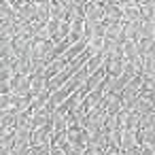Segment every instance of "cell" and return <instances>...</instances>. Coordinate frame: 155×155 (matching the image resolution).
Returning <instances> with one entry per match:
<instances>
[{
  "instance_id": "7402d4cb",
  "label": "cell",
  "mask_w": 155,
  "mask_h": 155,
  "mask_svg": "<svg viewBox=\"0 0 155 155\" xmlns=\"http://www.w3.org/2000/svg\"><path fill=\"white\" fill-rule=\"evenodd\" d=\"M30 41L26 36H13V49L17 55H30Z\"/></svg>"
},
{
  "instance_id": "9c48e42d",
  "label": "cell",
  "mask_w": 155,
  "mask_h": 155,
  "mask_svg": "<svg viewBox=\"0 0 155 155\" xmlns=\"http://www.w3.org/2000/svg\"><path fill=\"white\" fill-rule=\"evenodd\" d=\"M104 24H106V30H104V38L123 43V21H104Z\"/></svg>"
},
{
  "instance_id": "7c38bea8",
  "label": "cell",
  "mask_w": 155,
  "mask_h": 155,
  "mask_svg": "<svg viewBox=\"0 0 155 155\" xmlns=\"http://www.w3.org/2000/svg\"><path fill=\"white\" fill-rule=\"evenodd\" d=\"M104 21H123V11H121V5L106 2V5H104Z\"/></svg>"
},
{
  "instance_id": "e575fe53",
  "label": "cell",
  "mask_w": 155,
  "mask_h": 155,
  "mask_svg": "<svg viewBox=\"0 0 155 155\" xmlns=\"http://www.w3.org/2000/svg\"><path fill=\"white\" fill-rule=\"evenodd\" d=\"M121 155H140V144H138V147H127V149H121Z\"/></svg>"
},
{
  "instance_id": "44dd1931",
  "label": "cell",
  "mask_w": 155,
  "mask_h": 155,
  "mask_svg": "<svg viewBox=\"0 0 155 155\" xmlns=\"http://www.w3.org/2000/svg\"><path fill=\"white\" fill-rule=\"evenodd\" d=\"M85 19V9L83 5H68V11H66V21H83Z\"/></svg>"
},
{
  "instance_id": "ab89813d",
  "label": "cell",
  "mask_w": 155,
  "mask_h": 155,
  "mask_svg": "<svg viewBox=\"0 0 155 155\" xmlns=\"http://www.w3.org/2000/svg\"><path fill=\"white\" fill-rule=\"evenodd\" d=\"M70 2H72V5H87L89 0H70Z\"/></svg>"
},
{
  "instance_id": "4dcf8cb0",
  "label": "cell",
  "mask_w": 155,
  "mask_h": 155,
  "mask_svg": "<svg viewBox=\"0 0 155 155\" xmlns=\"http://www.w3.org/2000/svg\"><path fill=\"white\" fill-rule=\"evenodd\" d=\"M66 11H68V5H66V7H55V5H51V7H49L51 19H66Z\"/></svg>"
},
{
  "instance_id": "5bb4252c",
  "label": "cell",
  "mask_w": 155,
  "mask_h": 155,
  "mask_svg": "<svg viewBox=\"0 0 155 155\" xmlns=\"http://www.w3.org/2000/svg\"><path fill=\"white\" fill-rule=\"evenodd\" d=\"M121 11H123V21H140V19H142V15H140V5H138V2L123 5Z\"/></svg>"
},
{
  "instance_id": "277c9868",
  "label": "cell",
  "mask_w": 155,
  "mask_h": 155,
  "mask_svg": "<svg viewBox=\"0 0 155 155\" xmlns=\"http://www.w3.org/2000/svg\"><path fill=\"white\" fill-rule=\"evenodd\" d=\"M53 142V127L51 125H43V127H34L30 134V144H51Z\"/></svg>"
},
{
  "instance_id": "e0dca14e",
  "label": "cell",
  "mask_w": 155,
  "mask_h": 155,
  "mask_svg": "<svg viewBox=\"0 0 155 155\" xmlns=\"http://www.w3.org/2000/svg\"><path fill=\"white\" fill-rule=\"evenodd\" d=\"M13 70L21 72V74H30L32 72V58L30 55H17L13 60Z\"/></svg>"
},
{
  "instance_id": "9a60e30c",
  "label": "cell",
  "mask_w": 155,
  "mask_h": 155,
  "mask_svg": "<svg viewBox=\"0 0 155 155\" xmlns=\"http://www.w3.org/2000/svg\"><path fill=\"white\" fill-rule=\"evenodd\" d=\"M85 47H87V41H85V38H81V41L72 43V45H70V47H68V49H66V51L60 55V58H62L64 62H70V60H74V58H77L81 51H85Z\"/></svg>"
},
{
  "instance_id": "484cf974",
  "label": "cell",
  "mask_w": 155,
  "mask_h": 155,
  "mask_svg": "<svg viewBox=\"0 0 155 155\" xmlns=\"http://www.w3.org/2000/svg\"><path fill=\"white\" fill-rule=\"evenodd\" d=\"M0 36H9V38L15 36V19H5V21H0Z\"/></svg>"
},
{
  "instance_id": "f35d334b",
  "label": "cell",
  "mask_w": 155,
  "mask_h": 155,
  "mask_svg": "<svg viewBox=\"0 0 155 155\" xmlns=\"http://www.w3.org/2000/svg\"><path fill=\"white\" fill-rule=\"evenodd\" d=\"M138 5H155V0H136Z\"/></svg>"
},
{
  "instance_id": "d6986e66",
  "label": "cell",
  "mask_w": 155,
  "mask_h": 155,
  "mask_svg": "<svg viewBox=\"0 0 155 155\" xmlns=\"http://www.w3.org/2000/svg\"><path fill=\"white\" fill-rule=\"evenodd\" d=\"M138 130H132V127H125L123 134H121V149H127V147H138Z\"/></svg>"
},
{
  "instance_id": "5b68a950",
  "label": "cell",
  "mask_w": 155,
  "mask_h": 155,
  "mask_svg": "<svg viewBox=\"0 0 155 155\" xmlns=\"http://www.w3.org/2000/svg\"><path fill=\"white\" fill-rule=\"evenodd\" d=\"M102 98H104V91L102 89H94V91H87V96L81 100V104H79V108L83 110V113H87V110H94V108H98L100 104H102Z\"/></svg>"
},
{
  "instance_id": "d590c367",
  "label": "cell",
  "mask_w": 155,
  "mask_h": 155,
  "mask_svg": "<svg viewBox=\"0 0 155 155\" xmlns=\"http://www.w3.org/2000/svg\"><path fill=\"white\" fill-rule=\"evenodd\" d=\"M104 155H121V149H119V147H113V144H108V147L104 149Z\"/></svg>"
},
{
  "instance_id": "8992f818",
  "label": "cell",
  "mask_w": 155,
  "mask_h": 155,
  "mask_svg": "<svg viewBox=\"0 0 155 155\" xmlns=\"http://www.w3.org/2000/svg\"><path fill=\"white\" fill-rule=\"evenodd\" d=\"M121 55H123L125 62L140 64V49H138V43H136V41H123V43H121Z\"/></svg>"
},
{
  "instance_id": "7a4b0ae2",
  "label": "cell",
  "mask_w": 155,
  "mask_h": 155,
  "mask_svg": "<svg viewBox=\"0 0 155 155\" xmlns=\"http://www.w3.org/2000/svg\"><path fill=\"white\" fill-rule=\"evenodd\" d=\"M9 91L15 94V96H26L30 91V74H21V72H15L9 81Z\"/></svg>"
},
{
  "instance_id": "ffe728a7",
  "label": "cell",
  "mask_w": 155,
  "mask_h": 155,
  "mask_svg": "<svg viewBox=\"0 0 155 155\" xmlns=\"http://www.w3.org/2000/svg\"><path fill=\"white\" fill-rule=\"evenodd\" d=\"M66 64L68 62H64L62 58H55V60H51L47 66H45V70H43V74L47 77V79H51L53 74H58V72H62L64 68H66Z\"/></svg>"
},
{
  "instance_id": "cb8c5ba5",
  "label": "cell",
  "mask_w": 155,
  "mask_h": 155,
  "mask_svg": "<svg viewBox=\"0 0 155 155\" xmlns=\"http://www.w3.org/2000/svg\"><path fill=\"white\" fill-rule=\"evenodd\" d=\"M138 142L144 144H155V127H138Z\"/></svg>"
},
{
  "instance_id": "60d3db41",
  "label": "cell",
  "mask_w": 155,
  "mask_h": 155,
  "mask_svg": "<svg viewBox=\"0 0 155 155\" xmlns=\"http://www.w3.org/2000/svg\"><path fill=\"white\" fill-rule=\"evenodd\" d=\"M89 2H100V5H106L108 0H89Z\"/></svg>"
},
{
  "instance_id": "8d00e7d4",
  "label": "cell",
  "mask_w": 155,
  "mask_h": 155,
  "mask_svg": "<svg viewBox=\"0 0 155 155\" xmlns=\"http://www.w3.org/2000/svg\"><path fill=\"white\" fill-rule=\"evenodd\" d=\"M11 155H28V147H13Z\"/></svg>"
},
{
  "instance_id": "d6a6232c",
  "label": "cell",
  "mask_w": 155,
  "mask_h": 155,
  "mask_svg": "<svg viewBox=\"0 0 155 155\" xmlns=\"http://www.w3.org/2000/svg\"><path fill=\"white\" fill-rule=\"evenodd\" d=\"M49 155H68V153H66V149H64V147H60V144L51 142V144H49Z\"/></svg>"
},
{
  "instance_id": "1f68e13d",
  "label": "cell",
  "mask_w": 155,
  "mask_h": 155,
  "mask_svg": "<svg viewBox=\"0 0 155 155\" xmlns=\"http://www.w3.org/2000/svg\"><path fill=\"white\" fill-rule=\"evenodd\" d=\"M28 155H49V144H30Z\"/></svg>"
},
{
  "instance_id": "8fae6325",
  "label": "cell",
  "mask_w": 155,
  "mask_h": 155,
  "mask_svg": "<svg viewBox=\"0 0 155 155\" xmlns=\"http://www.w3.org/2000/svg\"><path fill=\"white\" fill-rule=\"evenodd\" d=\"M106 77H108V74H106V70H104V66H102L100 70L91 72V74L85 79V87H87L89 91H94V89H102V83H104Z\"/></svg>"
},
{
  "instance_id": "4fadbf2b",
  "label": "cell",
  "mask_w": 155,
  "mask_h": 155,
  "mask_svg": "<svg viewBox=\"0 0 155 155\" xmlns=\"http://www.w3.org/2000/svg\"><path fill=\"white\" fill-rule=\"evenodd\" d=\"M15 15L17 19H24V21H34L36 15H34V5L32 2H21L15 7Z\"/></svg>"
},
{
  "instance_id": "f1b7e54d",
  "label": "cell",
  "mask_w": 155,
  "mask_h": 155,
  "mask_svg": "<svg viewBox=\"0 0 155 155\" xmlns=\"http://www.w3.org/2000/svg\"><path fill=\"white\" fill-rule=\"evenodd\" d=\"M121 134H123L121 127H113V130H108V144L121 149Z\"/></svg>"
},
{
  "instance_id": "3957f363",
  "label": "cell",
  "mask_w": 155,
  "mask_h": 155,
  "mask_svg": "<svg viewBox=\"0 0 155 155\" xmlns=\"http://www.w3.org/2000/svg\"><path fill=\"white\" fill-rule=\"evenodd\" d=\"M51 119H53V108H49L47 104L32 110V117H30V127H43V125H51Z\"/></svg>"
},
{
  "instance_id": "30bf717a",
  "label": "cell",
  "mask_w": 155,
  "mask_h": 155,
  "mask_svg": "<svg viewBox=\"0 0 155 155\" xmlns=\"http://www.w3.org/2000/svg\"><path fill=\"white\" fill-rule=\"evenodd\" d=\"M142 28L140 21H123V41H140Z\"/></svg>"
},
{
  "instance_id": "6da1fadb",
  "label": "cell",
  "mask_w": 155,
  "mask_h": 155,
  "mask_svg": "<svg viewBox=\"0 0 155 155\" xmlns=\"http://www.w3.org/2000/svg\"><path fill=\"white\" fill-rule=\"evenodd\" d=\"M140 89H142V79H140V74L134 77V79H130V81L125 83V87H123L121 94H119V96H121V102H123L125 108H132V104H134V100L138 98Z\"/></svg>"
},
{
  "instance_id": "74e56055",
  "label": "cell",
  "mask_w": 155,
  "mask_h": 155,
  "mask_svg": "<svg viewBox=\"0 0 155 155\" xmlns=\"http://www.w3.org/2000/svg\"><path fill=\"white\" fill-rule=\"evenodd\" d=\"M9 81H11V79H2V77H0V94L9 91Z\"/></svg>"
},
{
  "instance_id": "52a82bcc",
  "label": "cell",
  "mask_w": 155,
  "mask_h": 155,
  "mask_svg": "<svg viewBox=\"0 0 155 155\" xmlns=\"http://www.w3.org/2000/svg\"><path fill=\"white\" fill-rule=\"evenodd\" d=\"M102 108L108 113V115H115L123 108V102H121V96L119 94H104L102 98Z\"/></svg>"
},
{
  "instance_id": "f546056e",
  "label": "cell",
  "mask_w": 155,
  "mask_h": 155,
  "mask_svg": "<svg viewBox=\"0 0 155 155\" xmlns=\"http://www.w3.org/2000/svg\"><path fill=\"white\" fill-rule=\"evenodd\" d=\"M140 127H155V110H147L140 117Z\"/></svg>"
},
{
  "instance_id": "2e32d148",
  "label": "cell",
  "mask_w": 155,
  "mask_h": 155,
  "mask_svg": "<svg viewBox=\"0 0 155 155\" xmlns=\"http://www.w3.org/2000/svg\"><path fill=\"white\" fill-rule=\"evenodd\" d=\"M104 62H106V55H104L102 51H98V53H91V55L87 58V62H85V68H87V72L91 74V72L100 70V68L104 66Z\"/></svg>"
},
{
  "instance_id": "4316f807",
  "label": "cell",
  "mask_w": 155,
  "mask_h": 155,
  "mask_svg": "<svg viewBox=\"0 0 155 155\" xmlns=\"http://www.w3.org/2000/svg\"><path fill=\"white\" fill-rule=\"evenodd\" d=\"M140 117H142V115H140L138 110H134V108H130V110H127V121H125V127H132V130H138V127H140ZM125 127H123V130H125Z\"/></svg>"
},
{
  "instance_id": "d4e9b609",
  "label": "cell",
  "mask_w": 155,
  "mask_h": 155,
  "mask_svg": "<svg viewBox=\"0 0 155 155\" xmlns=\"http://www.w3.org/2000/svg\"><path fill=\"white\" fill-rule=\"evenodd\" d=\"M17 104V96L11 94V91H5L0 94V110H13Z\"/></svg>"
},
{
  "instance_id": "603a6c76",
  "label": "cell",
  "mask_w": 155,
  "mask_h": 155,
  "mask_svg": "<svg viewBox=\"0 0 155 155\" xmlns=\"http://www.w3.org/2000/svg\"><path fill=\"white\" fill-rule=\"evenodd\" d=\"M49 0L47 2H38V5H34V15H36V21H41V24H47L49 19H51V13H49Z\"/></svg>"
},
{
  "instance_id": "836d02e7",
  "label": "cell",
  "mask_w": 155,
  "mask_h": 155,
  "mask_svg": "<svg viewBox=\"0 0 155 155\" xmlns=\"http://www.w3.org/2000/svg\"><path fill=\"white\" fill-rule=\"evenodd\" d=\"M66 153H68V155H85V147H79V144H68Z\"/></svg>"
},
{
  "instance_id": "ba28073f",
  "label": "cell",
  "mask_w": 155,
  "mask_h": 155,
  "mask_svg": "<svg viewBox=\"0 0 155 155\" xmlns=\"http://www.w3.org/2000/svg\"><path fill=\"white\" fill-rule=\"evenodd\" d=\"M83 9H85V19L87 21H104V5L87 2V5H83Z\"/></svg>"
},
{
  "instance_id": "ac0fdd59",
  "label": "cell",
  "mask_w": 155,
  "mask_h": 155,
  "mask_svg": "<svg viewBox=\"0 0 155 155\" xmlns=\"http://www.w3.org/2000/svg\"><path fill=\"white\" fill-rule=\"evenodd\" d=\"M47 89V77L43 72H32L30 74V94H38Z\"/></svg>"
},
{
  "instance_id": "83f0119b",
  "label": "cell",
  "mask_w": 155,
  "mask_h": 155,
  "mask_svg": "<svg viewBox=\"0 0 155 155\" xmlns=\"http://www.w3.org/2000/svg\"><path fill=\"white\" fill-rule=\"evenodd\" d=\"M5 19H17V15L9 2H0V21H5Z\"/></svg>"
}]
</instances>
